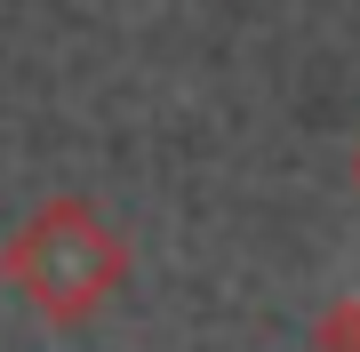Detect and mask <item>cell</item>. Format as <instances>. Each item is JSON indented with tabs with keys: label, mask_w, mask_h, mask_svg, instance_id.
Returning a JSON list of instances; mask_svg holds the SVG:
<instances>
[{
	"label": "cell",
	"mask_w": 360,
	"mask_h": 352,
	"mask_svg": "<svg viewBox=\"0 0 360 352\" xmlns=\"http://www.w3.org/2000/svg\"><path fill=\"white\" fill-rule=\"evenodd\" d=\"M0 280L32 304L49 328H89L129 288V240L112 216L80 193H56L0 240Z\"/></svg>",
	"instance_id": "cell-1"
},
{
	"label": "cell",
	"mask_w": 360,
	"mask_h": 352,
	"mask_svg": "<svg viewBox=\"0 0 360 352\" xmlns=\"http://www.w3.org/2000/svg\"><path fill=\"white\" fill-rule=\"evenodd\" d=\"M312 352H360V296H336L312 320Z\"/></svg>",
	"instance_id": "cell-2"
},
{
	"label": "cell",
	"mask_w": 360,
	"mask_h": 352,
	"mask_svg": "<svg viewBox=\"0 0 360 352\" xmlns=\"http://www.w3.org/2000/svg\"><path fill=\"white\" fill-rule=\"evenodd\" d=\"M352 193H360V144H352Z\"/></svg>",
	"instance_id": "cell-3"
}]
</instances>
